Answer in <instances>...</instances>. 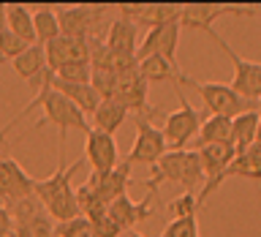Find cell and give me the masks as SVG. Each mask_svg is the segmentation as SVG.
Masks as SVG:
<instances>
[{
	"mask_svg": "<svg viewBox=\"0 0 261 237\" xmlns=\"http://www.w3.org/2000/svg\"><path fill=\"white\" fill-rule=\"evenodd\" d=\"M171 221L177 218H196V212H199V199H196V194H182V196H174L169 204H166Z\"/></svg>",
	"mask_w": 261,
	"mask_h": 237,
	"instance_id": "30",
	"label": "cell"
},
{
	"mask_svg": "<svg viewBox=\"0 0 261 237\" xmlns=\"http://www.w3.org/2000/svg\"><path fill=\"white\" fill-rule=\"evenodd\" d=\"M161 237H199V221L196 218H177L163 226Z\"/></svg>",
	"mask_w": 261,
	"mask_h": 237,
	"instance_id": "33",
	"label": "cell"
},
{
	"mask_svg": "<svg viewBox=\"0 0 261 237\" xmlns=\"http://www.w3.org/2000/svg\"><path fill=\"white\" fill-rule=\"evenodd\" d=\"M90 185L95 188V194L101 196L106 204L122 199V196H128V188H130V163L122 158L117 167L112 172H106V175H90L87 180Z\"/></svg>",
	"mask_w": 261,
	"mask_h": 237,
	"instance_id": "17",
	"label": "cell"
},
{
	"mask_svg": "<svg viewBox=\"0 0 261 237\" xmlns=\"http://www.w3.org/2000/svg\"><path fill=\"white\" fill-rule=\"evenodd\" d=\"M33 25H36V41L41 46H49L52 41L63 36L60 19H57V6H41L33 11Z\"/></svg>",
	"mask_w": 261,
	"mask_h": 237,
	"instance_id": "26",
	"label": "cell"
},
{
	"mask_svg": "<svg viewBox=\"0 0 261 237\" xmlns=\"http://www.w3.org/2000/svg\"><path fill=\"white\" fill-rule=\"evenodd\" d=\"M38 180L30 177L11 155H0V202L6 207H14L16 202L36 196Z\"/></svg>",
	"mask_w": 261,
	"mask_h": 237,
	"instance_id": "11",
	"label": "cell"
},
{
	"mask_svg": "<svg viewBox=\"0 0 261 237\" xmlns=\"http://www.w3.org/2000/svg\"><path fill=\"white\" fill-rule=\"evenodd\" d=\"M6 63V57H3V52H0V65H3Z\"/></svg>",
	"mask_w": 261,
	"mask_h": 237,
	"instance_id": "41",
	"label": "cell"
},
{
	"mask_svg": "<svg viewBox=\"0 0 261 237\" xmlns=\"http://www.w3.org/2000/svg\"><path fill=\"white\" fill-rule=\"evenodd\" d=\"M46 49V65L49 71H60L65 65H79V63H90L93 57V41L90 38H71V36H60L52 41Z\"/></svg>",
	"mask_w": 261,
	"mask_h": 237,
	"instance_id": "14",
	"label": "cell"
},
{
	"mask_svg": "<svg viewBox=\"0 0 261 237\" xmlns=\"http://www.w3.org/2000/svg\"><path fill=\"white\" fill-rule=\"evenodd\" d=\"M223 142H231V117H218V114L204 117L199 134L193 139L196 150H201V147H207V145H223Z\"/></svg>",
	"mask_w": 261,
	"mask_h": 237,
	"instance_id": "23",
	"label": "cell"
},
{
	"mask_svg": "<svg viewBox=\"0 0 261 237\" xmlns=\"http://www.w3.org/2000/svg\"><path fill=\"white\" fill-rule=\"evenodd\" d=\"M177 90V98H179V109L174 112H169L166 117H163V136H166V145H169V150H185L188 145L196 139V134H199V128H201V112H196L191 104H188V98L182 93V87L174 85Z\"/></svg>",
	"mask_w": 261,
	"mask_h": 237,
	"instance_id": "5",
	"label": "cell"
},
{
	"mask_svg": "<svg viewBox=\"0 0 261 237\" xmlns=\"http://www.w3.org/2000/svg\"><path fill=\"white\" fill-rule=\"evenodd\" d=\"M57 237H95V229H93V221H87L85 216L68 221V224H60L57 226Z\"/></svg>",
	"mask_w": 261,
	"mask_h": 237,
	"instance_id": "34",
	"label": "cell"
},
{
	"mask_svg": "<svg viewBox=\"0 0 261 237\" xmlns=\"http://www.w3.org/2000/svg\"><path fill=\"white\" fill-rule=\"evenodd\" d=\"M147 87H150V82L139 74V68L130 71V74H120L114 98H117L128 112H134V117H136V114L155 117V114H161L163 109H161V106H150V104H147Z\"/></svg>",
	"mask_w": 261,
	"mask_h": 237,
	"instance_id": "12",
	"label": "cell"
},
{
	"mask_svg": "<svg viewBox=\"0 0 261 237\" xmlns=\"http://www.w3.org/2000/svg\"><path fill=\"white\" fill-rule=\"evenodd\" d=\"M161 183H174L185 194H193L196 185H204V169L199 150H169L163 158L152 167V180H147V188L158 194Z\"/></svg>",
	"mask_w": 261,
	"mask_h": 237,
	"instance_id": "3",
	"label": "cell"
},
{
	"mask_svg": "<svg viewBox=\"0 0 261 237\" xmlns=\"http://www.w3.org/2000/svg\"><path fill=\"white\" fill-rule=\"evenodd\" d=\"M199 158H201V169H204V185L215 183L226 175V169L231 167V161L237 158V147L231 142H223V145H207L199 150Z\"/></svg>",
	"mask_w": 261,
	"mask_h": 237,
	"instance_id": "19",
	"label": "cell"
},
{
	"mask_svg": "<svg viewBox=\"0 0 261 237\" xmlns=\"http://www.w3.org/2000/svg\"><path fill=\"white\" fill-rule=\"evenodd\" d=\"M125 117H128L125 106H122L117 98H106V101H101V106H98L95 114H93V128L101 131V134H112L114 136V131L125 123Z\"/></svg>",
	"mask_w": 261,
	"mask_h": 237,
	"instance_id": "25",
	"label": "cell"
},
{
	"mask_svg": "<svg viewBox=\"0 0 261 237\" xmlns=\"http://www.w3.org/2000/svg\"><path fill=\"white\" fill-rule=\"evenodd\" d=\"M256 145H261V123H258V134H256Z\"/></svg>",
	"mask_w": 261,
	"mask_h": 237,
	"instance_id": "40",
	"label": "cell"
},
{
	"mask_svg": "<svg viewBox=\"0 0 261 237\" xmlns=\"http://www.w3.org/2000/svg\"><path fill=\"white\" fill-rule=\"evenodd\" d=\"M8 30L16 33L19 38H24L28 44H38L36 41V25H33V11L22 3L8 6Z\"/></svg>",
	"mask_w": 261,
	"mask_h": 237,
	"instance_id": "28",
	"label": "cell"
},
{
	"mask_svg": "<svg viewBox=\"0 0 261 237\" xmlns=\"http://www.w3.org/2000/svg\"><path fill=\"white\" fill-rule=\"evenodd\" d=\"M11 68L16 71V77H22L24 82H30L33 87H41L44 85V77L49 71L46 65V49L41 44H33L24 55H19L16 60H11Z\"/></svg>",
	"mask_w": 261,
	"mask_h": 237,
	"instance_id": "20",
	"label": "cell"
},
{
	"mask_svg": "<svg viewBox=\"0 0 261 237\" xmlns=\"http://www.w3.org/2000/svg\"><path fill=\"white\" fill-rule=\"evenodd\" d=\"M76 199H79L82 216H85L87 221H98V218H103L106 212H109V204H106L101 196L95 194V188L90 185V183H82L76 188Z\"/></svg>",
	"mask_w": 261,
	"mask_h": 237,
	"instance_id": "29",
	"label": "cell"
},
{
	"mask_svg": "<svg viewBox=\"0 0 261 237\" xmlns=\"http://www.w3.org/2000/svg\"><path fill=\"white\" fill-rule=\"evenodd\" d=\"M152 212H155V194H147L139 202H134L130 196H122V199L109 204V216L120 224L122 232H134V226L147 221Z\"/></svg>",
	"mask_w": 261,
	"mask_h": 237,
	"instance_id": "18",
	"label": "cell"
},
{
	"mask_svg": "<svg viewBox=\"0 0 261 237\" xmlns=\"http://www.w3.org/2000/svg\"><path fill=\"white\" fill-rule=\"evenodd\" d=\"M139 74H142L150 85H158V82H177L179 77H182L179 65L166 60V57H161V55H152V57L139 60Z\"/></svg>",
	"mask_w": 261,
	"mask_h": 237,
	"instance_id": "24",
	"label": "cell"
},
{
	"mask_svg": "<svg viewBox=\"0 0 261 237\" xmlns=\"http://www.w3.org/2000/svg\"><path fill=\"white\" fill-rule=\"evenodd\" d=\"M120 16H125L134 25H144V28H158V25L174 22L182 16V6L171 3H120L117 6Z\"/></svg>",
	"mask_w": 261,
	"mask_h": 237,
	"instance_id": "16",
	"label": "cell"
},
{
	"mask_svg": "<svg viewBox=\"0 0 261 237\" xmlns=\"http://www.w3.org/2000/svg\"><path fill=\"white\" fill-rule=\"evenodd\" d=\"M136 41H139V25H134L130 19H125V16H117V19L109 25V30H106L103 44L109 46L112 52L136 55V52H139Z\"/></svg>",
	"mask_w": 261,
	"mask_h": 237,
	"instance_id": "21",
	"label": "cell"
},
{
	"mask_svg": "<svg viewBox=\"0 0 261 237\" xmlns=\"http://www.w3.org/2000/svg\"><path fill=\"white\" fill-rule=\"evenodd\" d=\"M85 161L90 163V175H106L120 163V150L117 139L112 134H101V131H90L85 136Z\"/></svg>",
	"mask_w": 261,
	"mask_h": 237,
	"instance_id": "15",
	"label": "cell"
},
{
	"mask_svg": "<svg viewBox=\"0 0 261 237\" xmlns=\"http://www.w3.org/2000/svg\"><path fill=\"white\" fill-rule=\"evenodd\" d=\"M0 237H14V216L6 204H0Z\"/></svg>",
	"mask_w": 261,
	"mask_h": 237,
	"instance_id": "36",
	"label": "cell"
},
{
	"mask_svg": "<svg viewBox=\"0 0 261 237\" xmlns=\"http://www.w3.org/2000/svg\"><path fill=\"white\" fill-rule=\"evenodd\" d=\"M258 123H261V114L258 112H245L240 117L231 120V142L240 150H248L250 145H256V134H258Z\"/></svg>",
	"mask_w": 261,
	"mask_h": 237,
	"instance_id": "27",
	"label": "cell"
},
{
	"mask_svg": "<svg viewBox=\"0 0 261 237\" xmlns=\"http://www.w3.org/2000/svg\"><path fill=\"white\" fill-rule=\"evenodd\" d=\"M122 237H144V234H142V232H136V229H134V232H125Z\"/></svg>",
	"mask_w": 261,
	"mask_h": 237,
	"instance_id": "39",
	"label": "cell"
},
{
	"mask_svg": "<svg viewBox=\"0 0 261 237\" xmlns=\"http://www.w3.org/2000/svg\"><path fill=\"white\" fill-rule=\"evenodd\" d=\"M85 163V155L79 161H73L65 167V161H57V169L49 177L38 180L36 185V196L38 202L44 204V210L49 212V218L57 221V224H68V221L79 218V199H76V188L71 185V177L76 175Z\"/></svg>",
	"mask_w": 261,
	"mask_h": 237,
	"instance_id": "2",
	"label": "cell"
},
{
	"mask_svg": "<svg viewBox=\"0 0 261 237\" xmlns=\"http://www.w3.org/2000/svg\"><path fill=\"white\" fill-rule=\"evenodd\" d=\"M258 114H261V101H258Z\"/></svg>",
	"mask_w": 261,
	"mask_h": 237,
	"instance_id": "42",
	"label": "cell"
},
{
	"mask_svg": "<svg viewBox=\"0 0 261 237\" xmlns=\"http://www.w3.org/2000/svg\"><path fill=\"white\" fill-rule=\"evenodd\" d=\"M55 77L60 82H71V85H90V82H93V65H90V63L65 65V68L55 71Z\"/></svg>",
	"mask_w": 261,
	"mask_h": 237,
	"instance_id": "32",
	"label": "cell"
},
{
	"mask_svg": "<svg viewBox=\"0 0 261 237\" xmlns=\"http://www.w3.org/2000/svg\"><path fill=\"white\" fill-rule=\"evenodd\" d=\"M49 82H52V87L57 90V93H63L68 101H73L85 114H95V109L101 106V96L95 93L93 85H71V82H60L55 74H52Z\"/></svg>",
	"mask_w": 261,
	"mask_h": 237,
	"instance_id": "22",
	"label": "cell"
},
{
	"mask_svg": "<svg viewBox=\"0 0 261 237\" xmlns=\"http://www.w3.org/2000/svg\"><path fill=\"white\" fill-rule=\"evenodd\" d=\"M30 46H33V44H28V41L19 38L16 33H11L8 28H6L3 33H0V52H3L6 60H16V57L24 55Z\"/></svg>",
	"mask_w": 261,
	"mask_h": 237,
	"instance_id": "31",
	"label": "cell"
},
{
	"mask_svg": "<svg viewBox=\"0 0 261 237\" xmlns=\"http://www.w3.org/2000/svg\"><path fill=\"white\" fill-rule=\"evenodd\" d=\"M174 85L179 87H193L199 93L204 109L210 114H218V117H240L245 112H258V104L253 101H245V98L237 93L231 85H220V82H201V79H193V77H179Z\"/></svg>",
	"mask_w": 261,
	"mask_h": 237,
	"instance_id": "4",
	"label": "cell"
},
{
	"mask_svg": "<svg viewBox=\"0 0 261 237\" xmlns=\"http://www.w3.org/2000/svg\"><path fill=\"white\" fill-rule=\"evenodd\" d=\"M207 36L215 41V44L226 52V57L231 60L234 65V79H231V87L240 93L245 101H253V104H258L261 101V63H253V60H245V57H240L234 52L231 46L226 44L223 38L218 36L215 30L207 33Z\"/></svg>",
	"mask_w": 261,
	"mask_h": 237,
	"instance_id": "8",
	"label": "cell"
},
{
	"mask_svg": "<svg viewBox=\"0 0 261 237\" xmlns=\"http://www.w3.org/2000/svg\"><path fill=\"white\" fill-rule=\"evenodd\" d=\"M258 14H261V8H258Z\"/></svg>",
	"mask_w": 261,
	"mask_h": 237,
	"instance_id": "43",
	"label": "cell"
},
{
	"mask_svg": "<svg viewBox=\"0 0 261 237\" xmlns=\"http://www.w3.org/2000/svg\"><path fill=\"white\" fill-rule=\"evenodd\" d=\"M6 131L8 128H0V155H3V147H6Z\"/></svg>",
	"mask_w": 261,
	"mask_h": 237,
	"instance_id": "38",
	"label": "cell"
},
{
	"mask_svg": "<svg viewBox=\"0 0 261 237\" xmlns=\"http://www.w3.org/2000/svg\"><path fill=\"white\" fill-rule=\"evenodd\" d=\"M14 216V237H57V226L38 202V196L16 202L8 207Z\"/></svg>",
	"mask_w": 261,
	"mask_h": 237,
	"instance_id": "7",
	"label": "cell"
},
{
	"mask_svg": "<svg viewBox=\"0 0 261 237\" xmlns=\"http://www.w3.org/2000/svg\"><path fill=\"white\" fill-rule=\"evenodd\" d=\"M52 71H46V77H44V85H41L38 90H36V98H33V101L24 106V109L16 114V117L8 123L6 128H14L16 123H19L22 117H28V114L36 109L44 112L41 114V117L33 123L30 126V131H38V128H44V126H55L57 128V136H60V142H57V155H60V158L57 161H63V145H65V134H68V131H82V134H90V128L87 126V114L79 109L76 104L73 101H68V98H65L63 93H57V90L52 87Z\"/></svg>",
	"mask_w": 261,
	"mask_h": 237,
	"instance_id": "1",
	"label": "cell"
},
{
	"mask_svg": "<svg viewBox=\"0 0 261 237\" xmlns=\"http://www.w3.org/2000/svg\"><path fill=\"white\" fill-rule=\"evenodd\" d=\"M8 28V6L0 3V33H3Z\"/></svg>",
	"mask_w": 261,
	"mask_h": 237,
	"instance_id": "37",
	"label": "cell"
},
{
	"mask_svg": "<svg viewBox=\"0 0 261 237\" xmlns=\"http://www.w3.org/2000/svg\"><path fill=\"white\" fill-rule=\"evenodd\" d=\"M179 33H182V22H179V19L166 22V25H158V28L147 30L142 46H139V52H136V60H144V57L161 55V57H166V60L177 63Z\"/></svg>",
	"mask_w": 261,
	"mask_h": 237,
	"instance_id": "13",
	"label": "cell"
},
{
	"mask_svg": "<svg viewBox=\"0 0 261 237\" xmlns=\"http://www.w3.org/2000/svg\"><path fill=\"white\" fill-rule=\"evenodd\" d=\"M136 142L128 150L125 161L134 167V163H147V167H155L163 155L169 153L166 136H163L161 128L152 126V120L147 114H136Z\"/></svg>",
	"mask_w": 261,
	"mask_h": 237,
	"instance_id": "6",
	"label": "cell"
},
{
	"mask_svg": "<svg viewBox=\"0 0 261 237\" xmlns=\"http://www.w3.org/2000/svg\"><path fill=\"white\" fill-rule=\"evenodd\" d=\"M258 8L248 6H228V3H185L182 6V28L188 30H204L212 33V25L223 16H256Z\"/></svg>",
	"mask_w": 261,
	"mask_h": 237,
	"instance_id": "9",
	"label": "cell"
},
{
	"mask_svg": "<svg viewBox=\"0 0 261 237\" xmlns=\"http://www.w3.org/2000/svg\"><path fill=\"white\" fill-rule=\"evenodd\" d=\"M109 8L106 6H60L57 19H60V33L71 38H90L103 25V16Z\"/></svg>",
	"mask_w": 261,
	"mask_h": 237,
	"instance_id": "10",
	"label": "cell"
},
{
	"mask_svg": "<svg viewBox=\"0 0 261 237\" xmlns=\"http://www.w3.org/2000/svg\"><path fill=\"white\" fill-rule=\"evenodd\" d=\"M93 229H95V237H122V234H125L120 229V224L109 216V212H106L103 218L93 221Z\"/></svg>",
	"mask_w": 261,
	"mask_h": 237,
	"instance_id": "35",
	"label": "cell"
}]
</instances>
